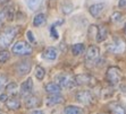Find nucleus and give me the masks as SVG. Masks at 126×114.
Here are the masks:
<instances>
[{
  "label": "nucleus",
  "instance_id": "obj_17",
  "mask_svg": "<svg viewBox=\"0 0 126 114\" xmlns=\"http://www.w3.org/2000/svg\"><path fill=\"white\" fill-rule=\"evenodd\" d=\"M109 108L112 114H126V110L119 103H111L109 104Z\"/></svg>",
  "mask_w": 126,
  "mask_h": 114
},
{
  "label": "nucleus",
  "instance_id": "obj_32",
  "mask_svg": "<svg viewBox=\"0 0 126 114\" xmlns=\"http://www.w3.org/2000/svg\"><path fill=\"white\" fill-rule=\"evenodd\" d=\"M118 7H119V8H126V0H119Z\"/></svg>",
  "mask_w": 126,
  "mask_h": 114
},
{
  "label": "nucleus",
  "instance_id": "obj_3",
  "mask_svg": "<svg viewBox=\"0 0 126 114\" xmlns=\"http://www.w3.org/2000/svg\"><path fill=\"white\" fill-rule=\"evenodd\" d=\"M122 71H120L119 68L117 67H110L108 68L107 70V73H106V79L107 81L110 84V85L115 86L119 84V81L122 80Z\"/></svg>",
  "mask_w": 126,
  "mask_h": 114
},
{
  "label": "nucleus",
  "instance_id": "obj_34",
  "mask_svg": "<svg viewBox=\"0 0 126 114\" xmlns=\"http://www.w3.org/2000/svg\"><path fill=\"white\" fill-rule=\"evenodd\" d=\"M9 0H0V5H2V3H6V2H8Z\"/></svg>",
  "mask_w": 126,
  "mask_h": 114
},
{
  "label": "nucleus",
  "instance_id": "obj_11",
  "mask_svg": "<svg viewBox=\"0 0 126 114\" xmlns=\"http://www.w3.org/2000/svg\"><path fill=\"white\" fill-rule=\"evenodd\" d=\"M105 7H106V3H105V2L94 3V5H92V6L90 7L89 11H90V14H91L92 17L97 18V17H99L100 15L102 14V11H103V9H105Z\"/></svg>",
  "mask_w": 126,
  "mask_h": 114
},
{
  "label": "nucleus",
  "instance_id": "obj_10",
  "mask_svg": "<svg viewBox=\"0 0 126 114\" xmlns=\"http://www.w3.org/2000/svg\"><path fill=\"white\" fill-rule=\"evenodd\" d=\"M32 89H33V81L31 78H27L25 81L23 82L21 85V95L23 97H29L32 93Z\"/></svg>",
  "mask_w": 126,
  "mask_h": 114
},
{
  "label": "nucleus",
  "instance_id": "obj_7",
  "mask_svg": "<svg viewBox=\"0 0 126 114\" xmlns=\"http://www.w3.org/2000/svg\"><path fill=\"white\" fill-rule=\"evenodd\" d=\"M76 101L81 104H84V105H89L93 102V96H92L91 91H79L76 93V96H75Z\"/></svg>",
  "mask_w": 126,
  "mask_h": 114
},
{
  "label": "nucleus",
  "instance_id": "obj_24",
  "mask_svg": "<svg viewBox=\"0 0 126 114\" xmlns=\"http://www.w3.org/2000/svg\"><path fill=\"white\" fill-rule=\"evenodd\" d=\"M44 75H46V71L42 67L40 66H36L35 67V77L39 79V80H42L44 78Z\"/></svg>",
  "mask_w": 126,
  "mask_h": 114
},
{
  "label": "nucleus",
  "instance_id": "obj_28",
  "mask_svg": "<svg viewBox=\"0 0 126 114\" xmlns=\"http://www.w3.org/2000/svg\"><path fill=\"white\" fill-rule=\"evenodd\" d=\"M50 35H51V37L53 38V40H57V38L59 37V35H58V33H57V31H56V26L52 24V26L50 27Z\"/></svg>",
  "mask_w": 126,
  "mask_h": 114
},
{
  "label": "nucleus",
  "instance_id": "obj_5",
  "mask_svg": "<svg viewBox=\"0 0 126 114\" xmlns=\"http://www.w3.org/2000/svg\"><path fill=\"white\" fill-rule=\"evenodd\" d=\"M125 50H126V43L122 38H116V40H114V42L111 44L108 45V51L110 53H114V54L124 53Z\"/></svg>",
  "mask_w": 126,
  "mask_h": 114
},
{
  "label": "nucleus",
  "instance_id": "obj_13",
  "mask_svg": "<svg viewBox=\"0 0 126 114\" xmlns=\"http://www.w3.org/2000/svg\"><path fill=\"white\" fill-rule=\"evenodd\" d=\"M58 57V51L55 47H47L42 51V58L46 60H56Z\"/></svg>",
  "mask_w": 126,
  "mask_h": 114
},
{
  "label": "nucleus",
  "instance_id": "obj_21",
  "mask_svg": "<svg viewBox=\"0 0 126 114\" xmlns=\"http://www.w3.org/2000/svg\"><path fill=\"white\" fill-rule=\"evenodd\" d=\"M84 50H85V46L83 43H76L72 46V53H73L75 57L81 56V54L84 52Z\"/></svg>",
  "mask_w": 126,
  "mask_h": 114
},
{
  "label": "nucleus",
  "instance_id": "obj_25",
  "mask_svg": "<svg viewBox=\"0 0 126 114\" xmlns=\"http://www.w3.org/2000/svg\"><path fill=\"white\" fill-rule=\"evenodd\" d=\"M9 59V52L6 50H0V63H5Z\"/></svg>",
  "mask_w": 126,
  "mask_h": 114
},
{
  "label": "nucleus",
  "instance_id": "obj_6",
  "mask_svg": "<svg viewBox=\"0 0 126 114\" xmlns=\"http://www.w3.org/2000/svg\"><path fill=\"white\" fill-rule=\"evenodd\" d=\"M95 78L89 73H81L75 77V82L79 86H93L95 84Z\"/></svg>",
  "mask_w": 126,
  "mask_h": 114
},
{
  "label": "nucleus",
  "instance_id": "obj_36",
  "mask_svg": "<svg viewBox=\"0 0 126 114\" xmlns=\"http://www.w3.org/2000/svg\"><path fill=\"white\" fill-rule=\"evenodd\" d=\"M124 32H125V35H126V23H125V26H124Z\"/></svg>",
  "mask_w": 126,
  "mask_h": 114
},
{
  "label": "nucleus",
  "instance_id": "obj_12",
  "mask_svg": "<svg viewBox=\"0 0 126 114\" xmlns=\"http://www.w3.org/2000/svg\"><path fill=\"white\" fill-rule=\"evenodd\" d=\"M47 105L48 106H55L58 105V104H62L64 103V97L59 94H50V96H48L47 98Z\"/></svg>",
  "mask_w": 126,
  "mask_h": 114
},
{
  "label": "nucleus",
  "instance_id": "obj_27",
  "mask_svg": "<svg viewBox=\"0 0 126 114\" xmlns=\"http://www.w3.org/2000/svg\"><path fill=\"white\" fill-rule=\"evenodd\" d=\"M73 10V5L72 3H66L63 6V12L64 14H70Z\"/></svg>",
  "mask_w": 126,
  "mask_h": 114
},
{
  "label": "nucleus",
  "instance_id": "obj_19",
  "mask_svg": "<svg viewBox=\"0 0 126 114\" xmlns=\"http://www.w3.org/2000/svg\"><path fill=\"white\" fill-rule=\"evenodd\" d=\"M6 91L9 96H16L18 94V85L16 82H9L6 86Z\"/></svg>",
  "mask_w": 126,
  "mask_h": 114
},
{
  "label": "nucleus",
  "instance_id": "obj_4",
  "mask_svg": "<svg viewBox=\"0 0 126 114\" xmlns=\"http://www.w3.org/2000/svg\"><path fill=\"white\" fill-rule=\"evenodd\" d=\"M56 80H57V84L63 88H73L74 86L76 85V82H75V77L70 76L68 73L58 75V76L56 77Z\"/></svg>",
  "mask_w": 126,
  "mask_h": 114
},
{
  "label": "nucleus",
  "instance_id": "obj_29",
  "mask_svg": "<svg viewBox=\"0 0 126 114\" xmlns=\"http://www.w3.org/2000/svg\"><path fill=\"white\" fill-rule=\"evenodd\" d=\"M6 82H7V77L5 75H2V73H0V91L3 88V86L6 85Z\"/></svg>",
  "mask_w": 126,
  "mask_h": 114
},
{
  "label": "nucleus",
  "instance_id": "obj_15",
  "mask_svg": "<svg viewBox=\"0 0 126 114\" xmlns=\"http://www.w3.org/2000/svg\"><path fill=\"white\" fill-rule=\"evenodd\" d=\"M44 89L48 94H60L62 91V87L57 82H48L44 86Z\"/></svg>",
  "mask_w": 126,
  "mask_h": 114
},
{
  "label": "nucleus",
  "instance_id": "obj_1",
  "mask_svg": "<svg viewBox=\"0 0 126 114\" xmlns=\"http://www.w3.org/2000/svg\"><path fill=\"white\" fill-rule=\"evenodd\" d=\"M19 32L18 27H8L0 33V47H8Z\"/></svg>",
  "mask_w": 126,
  "mask_h": 114
},
{
  "label": "nucleus",
  "instance_id": "obj_33",
  "mask_svg": "<svg viewBox=\"0 0 126 114\" xmlns=\"http://www.w3.org/2000/svg\"><path fill=\"white\" fill-rule=\"evenodd\" d=\"M31 114H44L42 111H39V110H36V111H33Z\"/></svg>",
  "mask_w": 126,
  "mask_h": 114
},
{
  "label": "nucleus",
  "instance_id": "obj_22",
  "mask_svg": "<svg viewBox=\"0 0 126 114\" xmlns=\"http://www.w3.org/2000/svg\"><path fill=\"white\" fill-rule=\"evenodd\" d=\"M64 114H84L83 110L81 107H77V106H67V107L64 110Z\"/></svg>",
  "mask_w": 126,
  "mask_h": 114
},
{
  "label": "nucleus",
  "instance_id": "obj_18",
  "mask_svg": "<svg viewBox=\"0 0 126 114\" xmlns=\"http://www.w3.org/2000/svg\"><path fill=\"white\" fill-rule=\"evenodd\" d=\"M5 105H6L7 108L15 111V110H18V108L21 107V102H19V100H17V98L14 97V98L7 100L6 102H5Z\"/></svg>",
  "mask_w": 126,
  "mask_h": 114
},
{
  "label": "nucleus",
  "instance_id": "obj_30",
  "mask_svg": "<svg viewBox=\"0 0 126 114\" xmlns=\"http://www.w3.org/2000/svg\"><path fill=\"white\" fill-rule=\"evenodd\" d=\"M26 36H27V38L30 40V42H32V43H35V38H34V36H33V33L31 32V31H27Z\"/></svg>",
  "mask_w": 126,
  "mask_h": 114
},
{
  "label": "nucleus",
  "instance_id": "obj_20",
  "mask_svg": "<svg viewBox=\"0 0 126 114\" xmlns=\"http://www.w3.org/2000/svg\"><path fill=\"white\" fill-rule=\"evenodd\" d=\"M46 22H47V19H46V15L44 14H38L34 17V19H33V25H34L35 27H40V26H42V25H44Z\"/></svg>",
  "mask_w": 126,
  "mask_h": 114
},
{
  "label": "nucleus",
  "instance_id": "obj_35",
  "mask_svg": "<svg viewBox=\"0 0 126 114\" xmlns=\"http://www.w3.org/2000/svg\"><path fill=\"white\" fill-rule=\"evenodd\" d=\"M2 18H3V12H1V14H0V24L2 22Z\"/></svg>",
  "mask_w": 126,
  "mask_h": 114
},
{
  "label": "nucleus",
  "instance_id": "obj_23",
  "mask_svg": "<svg viewBox=\"0 0 126 114\" xmlns=\"http://www.w3.org/2000/svg\"><path fill=\"white\" fill-rule=\"evenodd\" d=\"M42 0H26V5L31 10H36L40 7Z\"/></svg>",
  "mask_w": 126,
  "mask_h": 114
},
{
  "label": "nucleus",
  "instance_id": "obj_2",
  "mask_svg": "<svg viewBox=\"0 0 126 114\" xmlns=\"http://www.w3.org/2000/svg\"><path fill=\"white\" fill-rule=\"evenodd\" d=\"M12 52L16 56H31L33 49L26 41H18L13 45Z\"/></svg>",
  "mask_w": 126,
  "mask_h": 114
},
{
  "label": "nucleus",
  "instance_id": "obj_26",
  "mask_svg": "<svg viewBox=\"0 0 126 114\" xmlns=\"http://www.w3.org/2000/svg\"><path fill=\"white\" fill-rule=\"evenodd\" d=\"M122 19H123V15L120 14V12L116 11L112 14L111 16V21L114 22V23H119V22H122Z\"/></svg>",
  "mask_w": 126,
  "mask_h": 114
},
{
  "label": "nucleus",
  "instance_id": "obj_14",
  "mask_svg": "<svg viewBox=\"0 0 126 114\" xmlns=\"http://www.w3.org/2000/svg\"><path fill=\"white\" fill-rule=\"evenodd\" d=\"M25 105H26L27 108H35V107H38V106L41 105V100H40L38 96L30 95L29 97H26Z\"/></svg>",
  "mask_w": 126,
  "mask_h": 114
},
{
  "label": "nucleus",
  "instance_id": "obj_31",
  "mask_svg": "<svg viewBox=\"0 0 126 114\" xmlns=\"http://www.w3.org/2000/svg\"><path fill=\"white\" fill-rule=\"evenodd\" d=\"M7 100H8V94H1L0 95V102L5 103Z\"/></svg>",
  "mask_w": 126,
  "mask_h": 114
},
{
  "label": "nucleus",
  "instance_id": "obj_9",
  "mask_svg": "<svg viewBox=\"0 0 126 114\" xmlns=\"http://www.w3.org/2000/svg\"><path fill=\"white\" fill-rule=\"evenodd\" d=\"M15 70H16L18 76H25L31 70V62L26 61V60L17 62V64L15 66Z\"/></svg>",
  "mask_w": 126,
  "mask_h": 114
},
{
  "label": "nucleus",
  "instance_id": "obj_38",
  "mask_svg": "<svg viewBox=\"0 0 126 114\" xmlns=\"http://www.w3.org/2000/svg\"><path fill=\"white\" fill-rule=\"evenodd\" d=\"M102 114H103V113H102Z\"/></svg>",
  "mask_w": 126,
  "mask_h": 114
},
{
  "label": "nucleus",
  "instance_id": "obj_37",
  "mask_svg": "<svg viewBox=\"0 0 126 114\" xmlns=\"http://www.w3.org/2000/svg\"><path fill=\"white\" fill-rule=\"evenodd\" d=\"M0 114H3V112H2V111H0Z\"/></svg>",
  "mask_w": 126,
  "mask_h": 114
},
{
  "label": "nucleus",
  "instance_id": "obj_16",
  "mask_svg": "<svg viewBox=\"0 0 126 114\" xmlns=\"http://www.w3.org/2000/svg\"><path fill=\"white\" fill-rule=\"evenodd\" d=\"M108 36V29L106 26H99L97 31V35H95V40L97 42H103Z\"/></svg>",
  "mask_w": 126,
  "mask_h": 114
},
{
  "label": "nucleus",
  "instance_id": "obj_8",
  "mask_svg": "<svg viewBox=\"0 0 126 114\" xmlns=\"http://www.w3.org/2000/svg\"><path fill=\"white\" fill-rule=\"evenodd\" d=\"M100 56V49L97 46V45H91V46L86 51V54H85V61L88 63H91V62H94L99 58Z\"/></svg>",
  "mask_w": 126,
  "mask_h": 114
}]
</instances>
